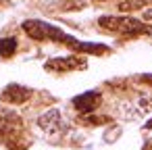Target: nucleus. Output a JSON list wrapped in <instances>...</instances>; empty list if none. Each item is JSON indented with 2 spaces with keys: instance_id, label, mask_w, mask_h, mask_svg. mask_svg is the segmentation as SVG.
Wrapping results in <instances>:
<instances>
[{
  "instance_id": "f257e3e1",
  "label": "nucleus",
  "mask_w": 152,
  "mask_h": 150,
  "mask_svg": "<svg viewBox=\"0 0 152 150\" xmlns=\"http://www.w3.org/2000/svg\"><path fill=\"white\" fill-rule=\"evenodd\" d=\"M98 25L102 29H106V31H113V34H119V36H127V38L152 34V27L146 25L144 21L135 19V17H100Z\"/></svg>"
},
{
  "instance_id": "39448f33",
  "label": "nucleus",
  "mask_w": 152,
  "mask_h": 150,
  "mask_svg": "<svg viewBox=\"0 0 152 150\" xmlns=\"http://www.w3.org/2000/svg\"><path fill=\"white\" fill-rule=\"evenodd\" d=\"M100 100H102L100 92H86V94H79V96L73 98V106H75L79 113L88 115V113H94V110L98 108Z\"/></svg>"
},
{
  "instance_id": "20e7f679",
  "label": "nucleus",
  "mask_w": 152,
  "mask_h": 150,
  "mask_svg": "<svg viewBox=\"0 0 152 150\" xmlns=\"http://www.w3.org/2000/svg\"><path fill=\"white\" fill-rule=\"evenodd\" d=\"M46 71H54V73H67V71H75V69H86V61L81 56H63V59H52L46 65Z\"/></svg>"
},
{
  "instance_id": "7ed1b4c3",
  "label": "nucleus",
  "mask_w": 152,
  "mask_h": 150,
  "mask_svg": "<svg viewBox=\"0 0 152 150\" xmlns=\"http://www.w3.org/2000/svg\"><path fill=\"white\" fill-rule=\"evenodd\" d=\"M38 125H40L46 133H50V135L63 133V131L67 129V123H65L61 110H56V108H50L48 113H44V115L38 119Z\"/></svg>"
},
{
  "instance_id": "9d476101",
  "label": "nucleus",
  "mask_w": 152,
  "mask_h": 150,
  "mask_svg": "<svg viewBox=\"0 0 152 150\" xmlns=\"http://www.w3.org/2000/svg\"><path fill=\"white\" fill-rule=\"evenodd\" d=\"M142 4H152V0H142Z\"/></svg>"
},
{
  "instance_id": "6e6552de",
  "label": "nucleus",
  "mask_w": 152,
  "mask_h": 150,
  "mask_svg": "<svg viewBox=\"0 0 152 150\" xmlns=\"http://www.w3.org/2000/svg\"><path fill=\"white\" fill-rule=\"evenodd\" d=\"M17 52V38H0V56L9 59Z\"/></svg>"
},
{
  "instance_id": "423d86ee",
  "label": "nucleus",
  "mask_w": 152,
  "mask_h": 150,
  "mask_svg": "<svg viewBox=\"0 0 152 150\" xmlns=\"http://www.w3.org/2000/svg\"><path fill=\"white\" fill-rule=\"evenodd\" d=\"M29 90L23 88V86H17V83H11L2 90V94H0V100L2 102H11V104H21L29 98Z\"/></svg>"
},
{
  "instance_id": "0eeeda50",
  "label": "nucleus",
  "mask_w": 152,
  "mask_h": 150,
  "mask_svg": "<svg viewBox=\"0 0 152 150\" xmlns=\"http://www.w3.org/2000/svg\"><path fill=\"white\" fill-rule=\"evenodd\" d=\"M21 125V121H19V117L13 113V110H7V108H0V138L2 135H7V133H11L15 127H19Z\"/></svg>"
},
{
  "instance_id": "f03ea898",
  "label": "nucleus",
  "mask_w": 152,
  "mask_h": 150,
  "mask_svg": "<svg viewBox=\"0 0 152 150\" xmlns=\"http://www.w3.org/2000/svg\"><path fill=\"white\" fill-rule=\"evenodd\" d=\"M23 31L31 38V40H52V42H65L67 40V34L52 25V23H46V21H40V19H29L23 23Z\"/></svg>"
},
{
  "instance_id": "1a4fd4ad",
  "label": "nucleus",
  "mask_w": 152,
  "mask_h": 150,
  "mask_svg": "<svg viewBox=\"0 0 152 150\" xmlns=\"http://www.w3.org/2000/svg\"><path fill=\"white\" fill-rule=\"evenodd\" d=\"M146 129H152V119H150V121L146 123Z\"/></svg>"
}]
</instances>
